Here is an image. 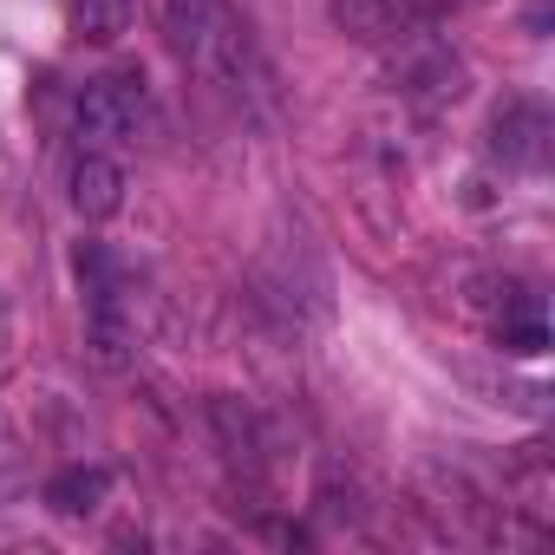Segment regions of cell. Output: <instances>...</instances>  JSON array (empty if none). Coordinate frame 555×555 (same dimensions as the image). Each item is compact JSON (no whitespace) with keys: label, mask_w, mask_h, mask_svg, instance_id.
I'll list each match as a JSON object with an SVG mask.
<instances>
[{"label":"cell","mask_w":555,"mask_h":555,"mask_svg":"<svg viewBox=\"0 0 555 555\" xmlns=\"http://www.w3.org/2000/svg\"><path fill=\"white\" fill-rule=\"evenodd\" d=\"M490 151L509 164V170H548V151H555V118L542 99H509L496 118H490Z\"/></svg>","instance_id":"5"},{"label":"cell","mask_w":555,"mask_h":555,"mask_svg":"<svg viewBox=\"0 0 555 555\" xmlns=\"http://www.w3.org/2000/svg\"><path fill=\"white\" fill-rule=\"evenodd\" d=\"M327 14L360 47H392L405 27H418V14L405 8V0H327Z\"/></svg>","instance_id":"7"},{"label":"cell","mask_w":555,"mask_h":555,"mask_svg":"<svg viewBox=\"0 0 555 555\" xmlns=\"http://www.w3.org/2000/svg\"><path fill=\"white\" fill-rule=\"evenodd\" d=\"M66 183H73V209H79L86 222H112V216L125 209V170H118V157H105V151H79Z\"/></svg>","instance_id":"6"},{"label":"cell","mask_w":555,"mask_h":555,"mask_svg":"<svg viewBox=\"0 0 555 555\" xmlns=\"http://www.w3.org/2000/svg\"><path fill=\"white\" fill-rule=\"evenodd\" d=\"M157 131V105L138 73H99L79 92V138L92 144H144Z\"/></svg>","instance_id":"4"},{"label":"cell","mask_w":555,"mask_h":555,"mask_svg":"<svg viewBox=\"0 0 555 555\" xmlns=\"http://www.w3.org/2000/svg\"><path fill=\"white\" fill-rule=\"evenodd\" d=\"M34 490V470H27V451L8 438V431H0V509H14L21 496Z\"/></svg>","instance_id":"12"},{"label":"cell","mask_w":555,"mask_h":555,"mask_svg":"<svg viewBox=\"0 0 555 555\" xmlns=\"http://www.w3.org/2000/svg\"><path fill=\"white\" fill-rule=\"evenodd\" d=\"M131 14H138V0H66V27H73V40H86V47L125 40Z\"/></svg>","instance_id":"10"},{"label":"cell","mask_w":555,"mask_h":555,"mask_svg":"<svg viewBox=\"0 0 555 555\" xmlns=\"http://www.w3.org/2000/svg\"><path fill=\"white\" fill-rule=\"evenodd\" d=\"M105 496H112V470L105 464H66V470L47 477V503L60 516H92Z\"/></svg>","instance_id":"9"},{"label":"cell","mask_w":555,"mask_h":555,"mask_svg":"<svg viewBox=\"0 0 555 555\" xmlns=\"http://www.w3.org/2000/svg\"><path fill=\"white\" fill-rule=\"evenodd\" d=\"M164 47L209 79L242 118H261L274 99V73L248 34V21L229 8V0H164Z\"/></svg>","instance_id":"1"},{"label":"cell","mask_w":555,"mask_h":555,"mask_svg":"<svg viewBox=\"0 0 555 555\" xmlns=\"http://www.w3.org/2000/svg\"><path fill=\"white\" fill-rule=\"evenodd\" d=\"M379 53H386L392 86H399L412 105L438 112V105H457V99H464V60H457L438 34H425V21L405 27V34H399L392 47H379Z\"/></svg>","instance_id":"3"},{"label":"cell","mask_w":555,"mask_h":555,"mask_svg":"<svg viewBox=\"0 0 555 555\" xmlns=\"http://www.w3.org/2000/svg\"><path fill=\"white\" fill-rule=\"evenodd\" d=\"M209 425H216V438H222V457L229 464H242L248 477L261 470V457H268V431H261V418L242 405V399H209Z\"/></svg>","instance_id":"8"},{"label":"cell","mask_w":555,"mask_h":555,"mask_svg":"<svg viewBox=\"0 0 555 555\" xmlns=\"http://www.w3.org/2000/svg\"><path fill=\"white\" fill-rule=\"evenodd\" d=\"M73 268H79V288H86V347H92V360L105 373H125L138 360V340H144L125 268L112 261L105 242H79Z\"/></svg>","instance_id":"2"},{"label":"cell","mask_w":555,"mask_h":555,"mask_svg":"<svg viewBox=\"0 0 555 555\" xmlns=\"http://www.w3.org/2000/svg\"><path fill=\"white\" fill-rule=\"evenodd\" d=\"M490 334H496V347H503V353H516V360H535V353L548 347V321H542V301L529 295L522 308H509L503 321H490Z\"/></svg>","instance_id":"11"}]
</instances>
